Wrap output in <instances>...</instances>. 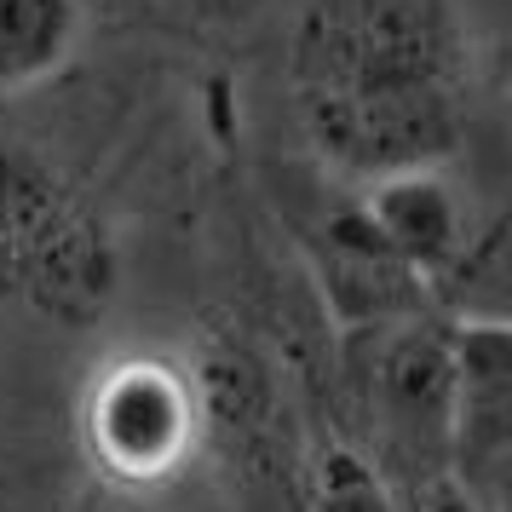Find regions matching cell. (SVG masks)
Instances as JSON below:
<instances>
[{
    "instance_id": "cell-1",
    "label": "cell",
    "mask_w": 512,
    "mask_h": 512,
    "mask_svg": "<svg viewBox=\"0 0 512 512\" xmlns=\"http://www.w3.org/2000/svg\"><path fill=\"white\" fill-rule=\"evenodd\" d=\"M472 70L461 0H305L288 29L300 133L357 190L461 156Z\"/></svg>"
},
{
    "instance_id": "cell-2",
    "label": "cell",
    "mask_w": 512,
    "mask_h": 512,
    "mask_svg": "<svg viewBox=\"0 0 512 512\" xmlns=\"http://www.w3.org/2000/svg\"><path fill=\"white\" fill-rule=\"evenodd\" d=\"M0 300L52 328H98L121 300L116 225L29 139H0Z\"/></svg>"
},
{
    "instance_id": "cell-3",
    "label": "cell",
    "mask_w": 512,
    "mask_h": 512,
    "mask_svg": "<svg viewBox=\"0 0 512 512\" xmlns=\"http://www.w3.org/2000/svg\"><path fill=\"white\" fill-rule=\"evenodd\" d=\"M202 426V380L162 351H121L81 392V449L116 495L185 472Z\"/></svg>"
},
{
    "instance_id": "cell-4",
    "label": "cell",
    "mask_w": 512,
    "mask_h": 512,
    "mask_svg": "<svg viewBox=\"0 0 512 512\" xmlns=\"http://www.w3.org/2000/svg\"><path fill=\"white\" fill-rule=\"evenodd\" d=\"M357 219L374 248L415 282L455 277L478 248V208L449 179V167H415L363 185Z\"/></svg>"
},
{
    "instance_id": "cell-5",
    "label": "cell",
    "mask_w": 512,
    "mask_h": 512,
    "mask_svg": "<svg viewBox=\"0 0 512 512\" xmlns=\"http://www.w3.org/2000/svg\"><path fill=\"white\" fill-rule=\"evenodd\" d=\"M449 357H455V420H449V449L461 466L501 472L512 438V340L507 317H461L449 328ZM455 472V478H466Z\"/></svg>"
},
{
    "instance_id": "cell-6",
    "label": "cell",
    "mask_w": 512,
    "mask_h": 512,
    "mask_svg": "<svg viewBox=\"0 0 512 512\" xmlns=\"http://www.w3.org/2000/svg\"><path fill=\"white\" fill-rule=\"evenodd\" d=\"M81 0H0V98L47 87L81 47Z\"/></svg>"
},
{
    "instance_id": "cell-7",
    "label": "cell",
    "mask_w": 512,
    "mask_h": 512,
    "mask_svg": "<svg viewBox=\"0 0 512 512\" xmlns=\"http://www.w3.org/2000/svg\"><path fill=\"white\" fill-rule=\"evenodd\" d=\"M380 397H386L392 420L449 443V420H455V357H449V334H438V328H409L386 351Z\"/></svg>"
},
{
    "instance_id": "cell-8",
    "label": "cell",
    "mask_w": 512,
    "mask_h": 512,
    "mask_svg": "<svg viewBox=\"0 0 512 512\" xmlns=\"http://www.w3.org/2000/svg\"><path fill=\"white\" fill-rule=\"evenodd\" d=\"M311 512H403L374 461L351 443H323L311 455Z\"/></svg>"
},
{
    "instance_id": "cell-9",
    "label": "cell",
    "mask_w": 512,
    "mask_h": 512,
    "mask_svg": "<svg viewBox=\"0 0 512 512\" xmlns=\"http://www.w3.org/2000/svg\"><path fill=\"white\" fill-rule=\"evenodd\" d=\"M409 512H484V495L466 484V478H455V472H432V478L420 484Z\"/></svg>"
}]
</instances>
